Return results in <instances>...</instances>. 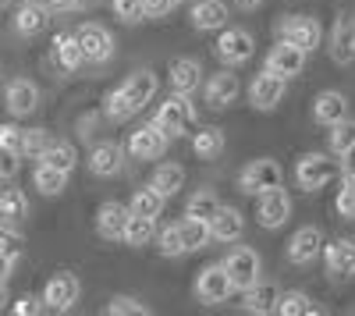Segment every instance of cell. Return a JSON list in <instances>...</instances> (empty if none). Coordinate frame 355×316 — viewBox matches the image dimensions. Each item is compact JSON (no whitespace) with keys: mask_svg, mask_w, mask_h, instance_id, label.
I'll return each mask as SVG.
<instances>
[{"mask_svg":"<svg viewBox=\"0 0 355 316\" xmlns=\"http://www.w3.org/2000/svg\"><path fill=\"white\" fill-rule=\"evenodd\" d=\"M40 295H43V306L50 313H68V309H75V302L82 295V284H78V277L71 270H57V274L46 277Z\"/></svg>","mask_w":355,"mask_h":316,"instance_id":"ba28073f","label":"cell"},{"mask_svg":"<svg viewBox=\"0 0 355 316\" xmlns=\"http://www.w3.org/2000/svg\"><path fill=\"white\" fill-rule=\"evenodd\" d=\"M277 36L288 40V43H295V46H302L306 53H313L320 46V36L323 33H320V21L313 15H288L277 25Z\"/></svg>","mask_w":355,"mask_h":316,"instance_id":"2e32d148","label":"cell"},{"mask_svg":"<svg viewBox=\"0 0 355 316\" xmlns=\"http://www.w3.org/2000/svg\"><path fill=\"white\" fill-rule=\"evenodd\" d=\"M274 313H281V316H316V313H323V309H320L306 292H281Z\"/></svg>","mask_w":355,"mask_h":316,"instance_id":"e575fe53","label":"cell"},{"mask_svg":"<svg viewBox=\"0 0 355 316\" xmlns=\"http://www.w3.org/2000/svg\"><path fill=\"white\" fill-rule=\"evenodd\" d=\"M313 118H316L320 125L331 128V125L352 118V103H348V96L338 93V89H323V93H316V100H313Z\"/></svg>","mask_w":355,"mask_h":316,"instance_id":"cb8c5ba5","label":"cell"},{"mask_svg":"<svg viewBox=\"0 0 355 316\" xmlns=\"http://www.w3.org/2000/svg\"><path fill=\"white\" fill-rule=\"evenodd\" d=\"M327 50H331V61L338 68H348L355 61V15L352 11H341L334 28H331V40H327Z\"/></svg>","mask_w":355,"mask_h":316,"instance_id":"e0dca14e","label":"cell"},{"mask_svg":"<svg viewBox=\"0 0 355 316\" xmlns=\"http://www.w3.org/2000/svg\"><path fill=\"white\" fill-rule=\"evenodd\" d=\"M4 107L11 118H28V114H36L40 107V85L33 78H11L8 89H4Z\"/></svg>","mask_w":355,"mask_h":316,"instance_id":"ac0fdd59","label":"cell"},{"mask_svg":"<svg viewBox=\"0 0 355 316\" xmlns=\"http://www.w3.org/2000/svg\"><path fill=\"white\" fill-rule=\"evenodd\" d=\"M284 185V167L274 160V157H259V160H249L242 170H239V188L245 195H259L266 188H277Z\"/></svg>","mask_w":355,"mask_h":316,"instance_id":"5b68a950","label":"cell"},{"mask_svg":"<svg viewBox=\"0 0 355 316\" xmlns=\"http://www.w3.org/2000/svg\"><path fill=\"white\" fill-rule=\"evenodd\" d=\"M224 267L231 274L234 292H245V288H252L256 281H263V260H259V252L249 249V245H234L224 256Z\"/></svg>","mask_w":355,"mask_h":316,"instance_id":"52a82bcc","label":"cell"},{"mask_svg":"<svg viewBox=\"0 0 355 316\" xmlns=\"http://www.w3.org/2000/svg\"><path fill=\"white\" fill-rule=\"evenodd\" d=\"M157 238V217H142V213H132L128 217V227H125V245L132 249H142V245H150Z\"/></svg>","mask_w":355,"mask_h":316,"instance_id":"836d02e7","label":"cell"},{"mask_svg":"<svg viewBox=\"0 0 355 316\" xmlns=\"http://www.w3.org/2000/svg\"><path fill=\"white\" fill-rule=\"evenodd\" d=\"M231 18V8L224 0H196L192 11H189V21L196 33H220Z\"/></svg>","mask_w":355,"mask_h":316,"instance_id":"603a6c76","label":"cell"},{"mask_svg":"<svg viewBox=\"0 0 355 316\" xmlns=\"http://www.w3.org/2000/svg\"><path fill=\"white\" fill-rule=\"evenodd\" d=\"M46 306H43V295H21V299H15L11 302V313L15 316H36V313H43Z\"/></svg>","mask_w":355,"mask_h":316,"instance_id":"f6af8a7d","label":"cell"},{"mask_svg":"<svg viewBox=\"0 0 355 316\" xmlns=\"http://www.w3.org/2000/svg\"><path fill=\"white\" fill-rule=\"evenodd\" d=\"M220 207H224V203L217 199V192H214V188H199V192H192V195H189L185 213H189V217H199V220H210Z\"/></svg>","mask_w":355,"mask_h":316,"instance_id":"d590c367","label":"cell"},{"mask_svg":"<svg viewBox=\"0 0 355 316\" xmlns=\"http://www.w3.org/2000/svg\"><path fill=\"white\" fill-rule=\"evenodd\" d=\"M4 8H11V0H0V11H4Z\"/></svg>","mask_w":355,"mask_h":316,"instance_id":"db71d44e","label":"cell"},{"mask_svg":"<svg viewBox=\"0 0 355 316\" xmlns=\"http://www.w3.org/2000/svg\"><path fill=\"white\" fill-rule=\"evenodd\" d=\"M132 207L128 203H117V199H107L96 210V235L107 242H121L125 238V227H128Z\"/></svg>","mask_w":355,"mask_h":316,"instance_id":"ffe728a7","label":"cell"},{"mask_svg":"<svg viewBox=\"0 0 355 316\" xmlns=\"http://www.w3.org/2000/svg\"><path fill=\"white\" fill-rule=\"evenodd\" d=\"M150 121L160 125L171 139H182V135H189V128L196 125V103H192V96H185V93H171V96L153 110Z\"/></svg>","mask_w":355,"mask_h":316,"instance_id":"3957f363","label":"cell"},{"mask_svg":"<svg viewBox=\"0 0 355 316\" xmlns=\"http://www.w3.org/2000/svg\"><path fill=\"white\" fill-rule=\"evenodd\" d=\"M210 231H214V242H239V238L245 235V217H242V210L220 207V210L210 217Z\"/></svg>","mask_w":355,"mask_h":316,"instance_id":"4316f807","label":"cell"},{"mask_svg":"<svg viewBox=\"0 0 355 316\" xmlns=\"http://www.w3.org/2000/svg\"><path fill=\"white\" fill-rule=\"evenodd\" d=\"M323 245H327V238H323L320 227L316 224H302L299 231L291 235V242H288V260L295 267H309V263H316L323 256Z\"/></svg>","mask_w":355,"mask_h":316,"instance_id":"4fadbf2b","label":"cell"},{"mask_svg":"<svg viewBox=\"0 0 355 316\" xmlns=\"http://www.w3.org/2000/svg\"><path fill=\"white\" fill-rule=\"evenodd\" d=\"M214 53L224 68H242L256 57V36L242 25H224L217 43H214Z\"/></svg>","mask_w":355,"mask_h":316,"instance_id":"7a4b0ae2","label":"cell"},{"mask_svg":"<svg viewBox=\"0 0 355 316\" xmlns=\"http://www.w3.org/2000/svg\"><path fill=\"white\" fill-rule=\"evenodd\" d=\"M142 4H146V18L150 21H160L174 11V0H142Z\"/></svg>","mask_w":355,"mask_h":316,"instance_id":"7dc6e473","label":"cell"},{"mask_svg":"<svg viewBox=\"0 0 355 316\" xmlns=\"http://www.w3.org/2000/svg\"><path fill=\"white\" fill-rule=\"evenodd\" d=\"M107 316H150V306H142L135 295H114L107 306H103Z\"/></svg>","mask_w":355,"mask_h":316,"instance_id":"60d3db41","label":"cell"},{"mask_svg":"<svg viewBox=\"0 0 355 316\" xmlns=\"http://www.w3.org/2000/svg\"><path fill=\"white\" fill-rule=\"evenodd\" d=\"M68 178H71V170H61V167H53V164H36L33 170V188L40 195H61L68 188Z\"/></svg>","mask_w":355,"mask_h":316,"instance_id":"f546056e","label":"cell"},{"mask_svg":"<svg viewBox=\"0 0 355 316\" xmlns=\"http://www.w3.org/2000/svg\"><path fill=\"white\" fill-rule=\"evenodd\" d=\"M348 220H355V203H352V210H348Z\"/></svg>","mask_w":355,"mask_h":316,"instance_id":"11a10c76","label":"cell"},{"mask_svg":"<svg viewBox=\"0 0 355 316\" xmlns=\"http://www.w3.org/2000/svg\"><path fill=\"white\" fill-rule=\"evenodd\" d=\"M306 57H309V53H306L302 46H295V43H288V40H277L270 50H266L263 68L291 82V78H299V75L306 71Z\"/></svg>","mask_w":355,"mask_h":316,"instance_id":"9c48e42d","label":"cell"},{"mask_svg":"<svg viewBox=\"0 0 355 316\" xmlns=\"http://www.w3.org/2000/svg\"><path fill=\"white\" fill-rule=\"evenodd\" d=\"M43 164H53V167H61V170H75L78 164V150L71 146V142H50L46 153L40 157Z\"/></svg>","mask_w":355,"mask_h":316,"instance_id":"f35d334b","label":"cell"},{"mask_svg":"<svg viewBox=\"0 0 355 316\" xmlns=\"http://www.w3.org/2000/svg\"><path fill=\"white\" fill-rule=\"evenodd\" d=\"M334 178H341V160H331V153H302L295 160V185L306 188V192H320L327 188Z\"/></svg>","mask_w":355,"mask_h":316,"instance_id":"6da1fadb","label":"cell"},{"mask_svg":"<svg viewBox=\"0 0 355 316\" xmlns=\"http://www.w3.org/2000/svg\"><path fill=\"white\" fill-rule=\"evenodd\" d=\"M348 150H355V118H345V121L331 125V153L345 157Z\"/></svg>","mask_w":355,"mask_h":316,"instance_id":"ab89813d","label":"cell"},{"mask_svg":"<svg viewBox=\"0 0 355 316\" xmlns=\"http://www.w3.org/2000/svg\"><path fill=\"white\" fill-rule=\"evenodd\" d=\"M21 142H25V128L21 125H15V121L0 125V146H4V150H11V153L21 157Z\"/></svg>","mask_w":355,"mask_h":316,"instance_id":"ee69618b","label":"cell"},{"mask_svg":"<svg viewBox=\"0 0 355 316\" xmlns=\"http://www.w3.org/2000/svg\"><path fill=\"white\" fill-rule=\"evenodd\" d=\"M157 245H160V256H167V260L189 256V245H185V235H182V227H178V220H171L164 231L157 235Z\"/></svg>","mask_w":355,"mask_h":316,"instance_id":"8d00e7d4","label":"cell"},{"mask_svg":"<svg viewBox=\"0 0 355 316\" xmlns=\"http://www.w3.org/2000/svg\"><path fill=\"white\" fill-rule=\"evenodd\" d=\"M192 295H196V302H202V306H220V302H227V299L234 295V284H231V274H227L224 260H220V263H206V267L196 274Z\"/></svg>","mask_w":355,"mask_h":316,"instance_id":"277c9868","label":"cell"},{"mask_svg":"<svg viewBox=\"0 0 355 316\" xmlns=\"http://www.w3.org/2000/svg\"><path fill=\"white\" fill-rule=\"evenodd\" d=\"M284 93H288V78L266 71V68L249 82V103H252V110H259V114L277 110L281 100H284Z\"/></svg>","mask_w":355,"mask_h":316,"instance_id":"8fae6325","label":"cell"},{"mask_svg":"<svg viewBox=\"0 0 355 316\" xmlns=\"http://www.w3.org/2000/svg\"><path fill=\"white\" fill-rule=\"evenodd\" d=\"M277 299H281V292L274 288V284L256 281L252 288L242 292V309L252 313V316H266V313H274V309H277Z\"/></svg>","mask_w":355,"mask_h":316,"instance_id":"83f0119b","label":"cell"},{"mask_svg":"<svg viewBox=\"0 0 355 316\" xmlns=\"http://www.w3.org/2000/svg\"><path fill=\"white\" fill-rule=\"evenodd\" d=\"M82 4H89V0H78V8H82Z\"/></svg>","mask_w":355,"mask_h":316,"instance_id":"6f0895ef","label":"cell"},{"mask_svg":"<svg viewBox=\"0 0 355 316\" xmlns=\"http://www.w3.org/2000/svg\"><path fill=\"white\" fill-rule=\"evenodd\" d=\"M18 167H21V157H18V153H11V150H4V146H0V182H8V178H15V175H18Z\"/></svg>","mask_w":355,"mask_h":316,"instance_id":"bcb514c9","label":"cell"},{"mask_svg":"<svg viewBox=\"0 0 355 316\" xmlns=\"http://www.w3.org/2000/svg\"><path fill=\"white\" fill-rule=\"evenodd\" d=\"M8 302H11L8 299V281H0V309H8Z\"/></svg>","mask_w":355,"mask_h":316,"instance_id":"f5cc1de1","label":"cell"},{"mask_svg":"<svg viewBox=\"0 0 355 316\" xmlns=\"http://www.w3.org/2000/svg\"><path fill=\"white\" fill-rule=\"evenodd\" d=\"M78 43L85 50V64H107V61H114L117 43H114V33L107 25H100V21L78 25Z\"/></svg>","mask_w":355,"mask_h":316,"instance_id":"30bf717a","label":"cell"},{"mask_svg":"<svg viewBox=\"0 0 355 316\" xmlns=\"http://www.w3.org/2000/svg\"><path fill=\"white\" fill-rule=\"evenodd\" d=\"M103 114H107V121H114V125H121V121L135 118V110H132V103H128V96H125L121 85L107 93V100H103Z\"/></svg>","mask_w":355,"mask_h":316,"instance_id":"74e56055","label":"cell"},{"mask_svg":"<svg viewBox=\"0 0 355 316\" xmlns=\"http://www.w3.org/2000/svg\"><path fill=\"white\" fill-rule=\"evenodd\" d=\"M178 4H189V0H174V8H178Z\"/></svg>","mask_w":355,"mask_h":316,"instance_id":"9f6ffc18","label":"cell"},{"mask_svg":"<svg viewBox=\"0 0 355 316\" xmlns=\"http://www.w3.org/2000/svg\"><path fill=\"white\" fill-rule=\"evenodd\" d=\"M167 146H171V135L153 121L128 135V157H135V160H160L167 153Z\"/></svg>","mask_w":355,"mask_h":316,"instance_id":"5bb4252c","label":"cell"},{"mask_svg":"<svg viewBox=\"0 0 355 316\" xmlns=\"http://www.w3.org/2000/svg\"><path fill=\"white\" fill-rule=\"evenodd\" d=\"M15 267H18V252H11V249H0V281H11Z\"/></svg>","mask_w":355,"mask_h":316,"instance_id":"c3c4849f","label":"cell"},{"mask_svg":"<svg viewBox=\"0 0 355 316\" xmlns=\"http://www.w3.org/2000/svg\"><path fill=\"white\" fill-rule=\"evenodd\" d=\"M341 185H352L355 188V150H348L341 157Z\"/></svg>","mask_w":355,"mask_h":316,"instance_id":"681fc988","label":"cell"},{"mask_svg":"<svg viewBox=\"0 0 355 316\" xmlns=\"http://www.w3.org/2000/svg\"><path fill=\"white\" fill-rule=\"evenodd\" d=\"M157 85H160V78H157L150 68H142V71H135L128 82H121V89H125V96H128V103H132L135 114L150 107V100L157 96Z\"/></svg>","mask_w":355,"mask_h":316,"instance_id":"d4e9b609","label":"cell"},{"mask_svg":"<svg viewBox=\"0 0 355 316\" xmlns=\"http://www.w3.org/2000/svg\"><path fill=\"white\" fill-rule=\"evenodd\" d=\"M25 217H28V195L21 188L0 192V227H21Z\"/></svg>","mask_w":355,"mask_h":316,"instance_id":"4dcf8cb0","label":"cell"},{"mask_svg":"<svg viewBox=\"0 0 355 316\" xmlns=\"http://www.w3.org/2000/svg\"><path fill=\"white\" fill-rule=\"evenodd\" d=\"M110 11L121 25H139L146 21V4L142 0H110Z\"/></svg>","mask_w":355,"mask_h":316,"instance_id":"b9f144b4","label":"cell"},{"mask_svg":"<svg viewBox=\"0 0 355 316\" xmlns=\"http://www.w3.org/2000/svg\"><path fill=\"white\" fill-rule=\"evenodd\" d=\"M46 4L53 11H71V8H78V0H46Z\"/></svg>","mask_w":355,"mask_h":316,"instance_id":"f907efd6","label":"cell"},{"mask_svg":"<svg viewBox=\"0 0 355 316\" xmlns=\"http://www.w3.org/2000/svg\"><path fill=\"white\" fill-rule=\"evenodd\" d=\"M150 185H157L167 199L171 195H178L185 188V167L182 164H174V160H167V164H157L153 167V178H150Z\"/></svg>","mask_w":355,"mask_h":316,"instance_id":"d6a6232c","label":"cell"},{"mask_svg":"<svg viewBox=\"0 0 355 316\" xmlns=\"http://www.w3.org/2000/svg\"><path fill=\"white\" fill-rule=\"evenodd\" d=\"M53 61L61 71H78L85 64V50L78 43V33H57L53 36Z\"/></svg>","mask_w":355,"mask_h":316,"instance_id":"484cf974","label":"cell"},{"mask_svg":"<svg viewBox=\"0 0 355 316\" xmlns=\"http://www.w3.org/2000/svg\"><path fill=\"white\" fill-rule=\"evenodd\" d=\"M128 207H132V213H142V217H160L164 207H167V195L157 185H142V188L132 192Z\"/></svg>","mask_w":355,"mask_h":316,"instance_id":"1f68e13d","label":"cell"},{"mask_svg":"<svg viewBox=\"0 0 355 316\" xmlns=\"http://www.w3.org/2000/svg\"><path fill=\"white\" fill-rule=\"evenodd\" d=\"M167 82H171V93L192 96L196 89H202V64L196 57H174L167 68Z\"/></svg>","mask_w":355,"mask_h":316,"instance_id":"7402d4cb","label":"cell"},{"mask_svg":"<svg viewBox=\"0 0 355 316\" xmlns=\"http://www.w3.org/2000/svg\"><path fill=\"white\" fill-rule=\"evenodd\" d=\"M239 93H242V82H239V75H234V68H224V71L206 78V107H214V110L231 107L234 100H239Z\"/></svg>","mask_w":355,"mask_h":316,"instance_id":"44dd1931","label":"cell"},{"mask_svg":"<svg viewBox=\"0 0 355 316\" xmlns=\"http://www.w3.org/2000/svg\"><path fill=\"white\" fill-rule=\"evenodd\" d=\"M125 157H128V146H121V142H96L93 150H89V175H96V178H117L125 170Z\"/></svg>","mask_w":355,"mask_h":316,"instance_id":"7c38bea8","label":"cell"},{"mask_svg":"<svg viewBox=\"0 0 355 316\" xmlns=\"http://www.w3.org/2000/svg\"><path fill=\"white\" fill-rule=\"evenodd\" d=\"M323 267L334 281L355 277V238H331L323 245Z\"/></svg>","mask_w":355,"mask_h":316,"instance_id":"d6986e66","label":"cell"},{"mask_svg":"<svg viewBox=\"0 0 355 316\" xmlns=\"http://www.w3.org/2000/svg\"><path fill=\"white\" fill-rule=\"evenodd\" d=\"M50 132L46 128H25V142H21V157H28V160H40L43 153H46V146H50Z\"/></svg>","mask_w":355,"mask_h":316,"instance_id":"7bdbcfd3","label":"cell"},{"mask_svg":"<svg viewBox=\"0 0 355 316\" xmlns=\"http://www.w3.org/2000/svg\"><path fill=\"white\" fill-rule=\"evenodd\" d=\"M224 146H227V139L217 125H202V128L192 132V153L199 160H217L224 153Z\"/></svg>","mask_w":355,"mask_h":316,"instance_id":"f1b7e54d","label":"cell"},{"mask_svg":"<svg viewBox=\"0 0 355 316\" xmlns=\"http://www.w3.org/2000/svg\"><path fill=\"white\" fill-rule=\"evenodd\" d=\"M50 4L46 0H21L18 4V11H15V18H11V25H15V33L21 36V40H36L40 33H46L50 28Z\"/></svg>","mask_w":355,"mask_h":316,"instance_id":"9a60e30c","label":"cell"},{"mask_svg":"<svg viewBox=\"0 0 355 316\" xmlns=\"http://www.w3.org/2000/svg\"><path fill=\"white\" fill-rule=\"evenodd\" d=\"M234 8H239V11H259L263 0H234Z\"/></svg>","mask_w":355,"mask_h":316,"instance_id":"816d5d0a","label":"cell"},{"mask_svg":"<svg viewBox=\"0 0 355 316\" xmlns=\"http://www.w3.org/2000/svg\"><path fill=\"white\" fill-rule=\"evenodd\" d=\"M291 210H295V207H291V195H288L284 185L266 188V192L256 195V224L266 227V231H277V227H284V224L291 220Z\"/></svg>","mask_w":355,"mask_h":316,"instance_id":"8992f818","label":"cell"}]
</instances>
